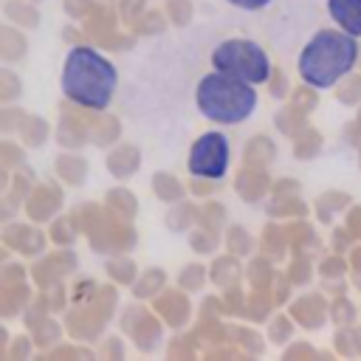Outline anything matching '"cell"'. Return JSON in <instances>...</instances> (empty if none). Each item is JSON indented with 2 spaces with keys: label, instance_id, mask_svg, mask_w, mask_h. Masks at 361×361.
<instances>
[{
  "label": "cell",
  "instance_id": "cell-5",
  "mask_svg": "<svg viewBox=\"0 0 361 361\" xmlns=\"http://www.w3.org/2000/svg\"><path fill=\"white\" fill-rule=\"evenodd\" d=\"M228 166V144L220 133H206L192 144L189 169L203 178H220Z\"/></svg>",
  "mask_w": 361,
  "mask_h": 361
},
{
  "label": "cell",
  "instance_id": "cell-1",
  "mask_svg": "<svg viewBox=\"0 0 361 361\" xmlns=\"http://www.w3.org/2000/svg\"><path fill=\"white\" fill-rule=\"evenodd\" d=\"M62 90L76 104L102 110V107H107V102L116 90V68L93 48L79 45V48L68 51V56H65Z\"/></svg>",
  "mask_w": 361,
  "mask_h": 361
},
{
  "label": "cell",
  "instance_id": "cell-4",
  "mask_svg": "<svg viewBox=\"0 0 361 361\" xmlns=\"http://www.w3.org/2000/svg\"><path fill=\"white\" fill-rule=\"evenodd\" d=\"M212 65L217 71L231 73L237 79H245L251 85L265 82L268 73H271L265 51L251 39H226V42H220L212 54Z\"/></svg>",
  "mask_w": 361,
  "mask_h": 361
},
{
  "label": "cell",
  "instance_id": "cell-6",
  "mask_svg": "<svg viewBox=\"0 0 361 361\" xmlns=\"http://www.w3.org/2000/svg\"><path fill=\"white\" fill-rule=\"evenodd\" d=\"M327 8L341 31H347L353 37L361 34V0H330Z\"/></svg>",
  "mask_w": 361,
  "mask_h": 361
},
{
  "label": "cell",
  "instance_id": "cell-7",
  "mask_svg": "<svg viewBox=\"0 0 361 361\" xmlns=\"http://www.w3.org/2000/svg\"><path fill=\"white\" fill-rule=\"evenodd\" d=\"M231 6H237V8H245V11H257V8H262V6H268L271 0H228Z\"/></svg>",
  "mask_w": 361,
  "mask_h": 361
},
{
  "label": "cell",
  "instance_id": "cell-3",
  "mask_svg": "<svg viewBox=\"0 0 361 361\" xmlns=\"http://www.w3.org/2000/svg\"><path fill=\"white\" fill-rule=\"evenodd\" d=\"M358 45L347 31H319L299 54V76L313 87L336 85L355 62Z\"/></svg>",
  "mask_w": 361,
  "mask_h": 361
},
{
  "label": "cell",
  "instance_id": "cell-2",
  "mask_svg": "<svg viewBox=\"0 0 361 361\" xmlns=\"http://www.w3.org/2000/svg\"><path fill=\"white\" fill-rule=\"evenodd\" d=\"M197 110L217 124H240L245 121L257 107V90L251 82L237 79L231 73H223L214 68V73H206L197 82L195 90Z\"/></svg>",
  "mask_w": 361,
  "mask_h": 361
}]
</instances>
